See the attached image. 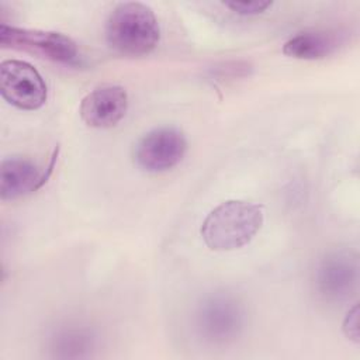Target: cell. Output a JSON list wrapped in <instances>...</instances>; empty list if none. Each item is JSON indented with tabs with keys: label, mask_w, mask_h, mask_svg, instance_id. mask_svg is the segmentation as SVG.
I'll return each mask as SVG.
<instances>
[{
	"label": "cell",
	"mask_w": 360,
	"mask_h": 360,
	"mask_svg": "<svg viewBox=\"0 0 360 360\" xmlns=\"http://www.w3.org/2000/svg\"><path fill=\"white\" fill-rule=\"evenodd\" d=\"M264 222V207L246 200H226L204 218L200 235L208 249L228 252L248 245Z\"/></svg>",
	"instance_id": "1"
},
{
	"label": "cell",
	"mask_w": 360,
	"mask_h": 360,
	"mask_svg": "<svg viewBox=\"0 0 360 360\" xmlns=\"http://www.w3.org/2000/svg\"><path fill=\"white\" fill-rule=\"evenodd\" d=\"M160 38L153 10L141 1L117 4L105 21V39L118 53L142 56L152 52Z\"/></svg>",
	"instance_id": "2"
},
{
	"label": "cell",
	"mask_w": 360,
	"mask_h": 360,
	"mask_svg": "<svg viewBox=\"0 0 360 360\" xmlns=\"http://www.w3.org/2000/svg\"><path fill=\"white\" fill-rule=\"evenodd\" d=\"M195 325L200 335L208 342H231L245 326V308L233 295L212 294L198 305Z\"/></svg>",
	"instance_id": "3"
},
{
	"label": "cell",
	"mask_w": 360,
	"mask_h": 360,
	"mask_svg": "<svg viewBox=\"0 0 360 360\" xmlns=\"http://www.w3.org/2000/svg\"><path fill=\"white\" fill-rule=\"evenodd\" d=\"M0 93L7 103L20 110H38L46 101L48 89L31 63L7 59L0 63Z\"/></svg>",
	"instance_id": "4"
},
{
	"label": "cell",
	"mask_w": 360,
	"mask_h": 360,
	"mask_svg": "<svg viewBox=\"0 0 360 360\" xmlns=\"http://www.w3.org/2000/svg\"><path fill=\"white\" fill-rule=\"evenodd\" d=\"M187 139L176 127H159L146 132L135 146L136 165L150 173L174 167L186 155Z\"/></svg>",
	"instance_id": "5"
},
{
	"label": "cell",
	"mask_w": 360,
	"mask_h": 360,
	"mask_svg": "<svg viewBox=\"0 0 360 360\" xmlns=\"http://www.w3.org/2000/svg\"><path fill=\"white\" fill-rule=\"evenodd\" d=\"M0 44L28 49L62 63H73L79 56L76 42L68 35L53 31L27 30L1 24Z\"/></svg>",
	"instance_id": "6"
},
{
	"label": "cell",
	"mask_w": 360,
	"mask_h": 360,
	"mask_svg": "<svg viewBox=\"0 0 360 360\" xmlns=\"http://www.w3.org/2000/svg\"><path fill=\"white\" fill-rule=\"evenodd\" d=\"M128 110V94L124 87L105 84L86 94L79 107L82 121L93 128L117 125Z\"/></svg>",
	"instance_id": "7"
},
{
	"label": "cell",
	"mask_w": 360,
	"mask_h": 360,
	"mask_svg": "<svg viewBox=\"0 0 360 360\" xmlns=\"http://www.w3.org/2000/svg\"><path fill=\"white\" fill-rule=\"evenodd\" d=\"M318 291L328 300L346 298L357 283V260L349 252L329 253L316 269Z\"/></svg>",
	"instance_id": "8"
},
{
	"label": "cell",
	"mask_w": 360,
	"mask_h": 360,
	"mask_svg": "<svg viewBox=\"0 0 360 360\" xmlns=\"http://www.w3.org/2000/svg\"><path fill=\"white\" fill-rule=\"evenodd\" d=\"M49 173L41 170L31 159L8 156L0 165V195L1 200H17L38 190Z\"/></svg>",
	"instance_id": "9"
},
{
	"label": "cell",
	"mask_w": 360,
	"mask_h": 360,
	"mask_svg": "<svg viewBox=\"0 0 360 360\" xmlns=\"http://www.w3.org/2000/svg\"><path fill=\"white\" fill-rule=\"evenodd\" d=\"M342 42V35L332 31H304L291 37L283 45V53L295 59H322L333 53Z\"/></svg>",
	"instance_id": "10"
},
{
	"label": "cell",
	"mask_w": 360,
	"mask_h": 360,
	"mask_svg": "<svg viewBox=\"0 0 360 360\" xmlns=\"http://www.w3.org/2000/svg\"><path fill=\"white\" fill-rule=\"evenodd\" d=\"M271 1H262V0H255V1H229L225 3L228 8L232 11L242 14V15H252V14H260L266 11L269 7H271Z\"/></svg>",
	"instance_id": "11"
},
{
	"label": "cell",
	"mask_w": 360,
	"mask_h": 360,
	"mask_svg": "<svg viewBox=\"0 0 360 360\" xmlns=\"http://www.w3.org/2000/svg\"><path fill=\"white\" fill-rule=\"evenodd\" d=\"M357 321H359V314H357V305L353 307V309L350 312H347V316L343 322V330L345 333L353 339L354 342H359V326H357Z\"/></svg>",
	"instance_id": "12"
}]
</instances>
